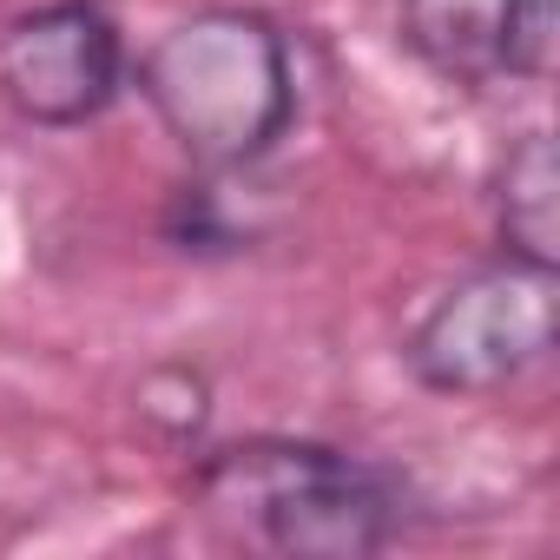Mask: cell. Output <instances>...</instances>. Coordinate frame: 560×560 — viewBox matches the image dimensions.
<instances>
[{"label": "cell", "instance_id": "cell-2", "mask_svg": "<svg viewBox=\"0 0 560 560\" xmlns=\"http://www.w3.org/2000/svg\"><path fill=\"white\" fill-rule=\"evenodd\" d=\"M191 501L250 547L291 560H363L396 540V488L324 442H237L198 462Z\"/></svg>", "mask_w": 560, "mask_h": 560}, {"label": "cell", "instance_id": "cell-6", "mask_svg": "<svg viewBox=\"0 0 560 560\" xmlns=\"http://www.w3.org/2000/svg\"><path fill=\"white\" fill-rule=\"evenodd\" d=\"M494 224H501V257L553 270V257H560V172H553L547 132H527L508 152L501 191H494Z\"/></svg>", "mask_w": 560, "mask_h": 560}, {"label": "cell", "instance_id": "cell-4", "mask_svg": "<svg viewBox=\"0 0 560 560\" xmlns=\"http://www.w3.org/2000/svg\"><path fill=\"white\" fill-rule=\"evenodd\" d=\"M126 47L100 0H47L0 34V93L47 132L86 126L119 100Z\"/></svg>", "mask_w": 560, "mask_h": 560}, {"label": "cell", "instance_id": "cell-1", "mask_svg": "<svg viewBox=\"0 0 560 560\" xmlns=\"http://www.w3.org/2000/svg\"><path fill=\"white\" fill-rule=\"evenodd\" d=\"M139 93L172 145L205 172L264 159L298 119L291 47L250 8H198L139 60Z\"/></svg>", "mask_w": 560, "mask_h": 560}, {"label": "cell", "instance_id": "cell-7", "mask_svg": "<svg viewBox=\"0 0 560 560\" xmlns=\"http://www.w3.org/2000/svg\"><path fill=\"white\" fill-rule=\"evenodd\" d=\"M560 60V0H508V34H501V73L547 86Z\"/></svg>", "mask_w": 560, "mask_h": 560}, {"label": "cell", "instance_id": "cell-5", "mask_svg": "<svg viewBox=\"0 0 560 560\" xmlns=\"http://www.w3.org/2000/svg\"><path fill=\"white\" fill-rule=\"evenodd\" d=\"M396 34L429 73H442L455 86L508 80L501 73L508 0H396Z\"/></svg>", "mask_w": 560, "mask_h": 560}, {"label": "cell", "instance_id": "cell-3", "mask_svg": "<svg viewBox=\"0 0 560 560\" xmlns=\"http://www.w3.org/2000/svg\"><path fill=\"white\" fill-rule=\"evenodd\" d=\"M553 350V270L501 257L448 284L409 330L402 363L435 396H494Z\"/></svg>", "mask_w": 560, "mask_h": 560}]
</instances>
